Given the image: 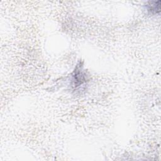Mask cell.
Segmentation results:
<instances>
[{
    "label": "cell",
    "instance_id": "1",
    "mask_svg": "<svg viewBox=\"0 0 161 161\" xmlns=\"http://www.w3.org/2000/svg\"><path fill=\"white\" fill-rule=\"evenodd\" d=\"M145 7L147 11L150 14H159L160 11V1L148 2Z\"/></svg>",
    "mask_w": 161,
    "mask_h": 161
}]
</instances>
